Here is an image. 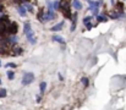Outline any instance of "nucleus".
<instances>
[{
  "label": "nucleus",
  "instance_id": "f257e3e1",
  "mask_svg": "<svg viewBox=\"0 0 126 110\" xmlns=\"http://www.w3.org/2000/svg\"><path fill=\"white\" fill-rule=\"evenodd\" d=\"M17 31H18V27H17V25L15 23V22H12V23H6V33L10 36V34H16L17 33Z\"/></svg>",
  "mask_w": 126,
  "mask_h": 110
},
{
  "label": "nucleus",
  "instance_id": "f03ea898",
  "mask_svg": "<svg viewBox=\"0 0 126 110\" xmlns=\"http://www.w3.org/2000/svg\"><path fill=\"white\" fill-rule=\"evenodd\" d=\"M33 81H34V75L32 72H26L22 77V84L23 86H27V84L32 83Z\"/></svg>",
  "mask_w": 126,
  "mask_h": 110
},
{
  "label": "nucleus",
  "instance_id": "7ed1b4c3",
  "mask_svg": "<svg viewBox=\"0 0 126 110\" xmlns=\"http://www.w3.org/2000/svg\"><path fill=\"white\" fill-rule=\"evenodd\" d=\"M47 4H48V12L44 16V21H50V20H54L55 18V15H54V11L51 10V2L48 0Z\"/></svg>",
  "mask_w": 126,
  "mask_h": 110
},
{
  "label": "nucleus",
  "instance_id": "20e7f679",
  "mask_svg": "<svg viewBox=\"0 0 126 110\" xmlns=\"http://www.w3.org/2000/svg\"><path fill=\"white\" fill-rule=\"evenodd\" d=\"M26 37H27V39H28V42H31L32 44H34L37 40H36V38H34V33H33V31H30V32H27L26 33Z\"/></svg>",
  "mask_w": 126,
  "mask_h": 110
},
{
  "label": "nucleus",
  "instance_id": "39448f33",
  "mask_svg": "<svg viewBox=\"0 0 126 110\" xmlns=\"http://www.w3.org/2000/svg\"><path fill=\"white\" fill-rule=\"evenodd\" d=\"M54 42H56V43H59V44H65V40H64V38H61L60 36H53V38H51Z\"/></svg>",
  "mask_w": 126,
  "mask_h": 110
},
{
  "label": "nucleus",
  "instance_id": "423d86ee",
  "mask_svg": "<svg viewBox=\"0 0 126 110\" xmlns=\"http://www.w3.org/2000/svg\"><path fill=\"white\" fill-rule=\"evenodd\" d=\"M72 6H74L76 10H81V9H82V4H81L80 0H74V1H72Z\"/></svg>",
  "mask_w": 126,
  "mask_h": 110
},
{
  "label": "nucleus",
  "instance_id": "0eeeda50",
  "mask_svg": "<svg viewBox=\"0 0 126 110\" xmlns=\"http://www.w3.org/2000/svg\"><path fill=\"white\" fill-rule=\"evenodd\" d=\"M63 26H64V22H60L58 26H53L50 30H51L53 32H58V31H61V30H63Z\"/></svg>",
  "mask_w": 126,
  "mask_h": 110
},
{
  "label": "nucleus",
  "instance_id": "6e6552de",
  "mask_svg": "<svg viewBox=\"0 0 126 110\" xmlns=\"http://www.w3.org/2000/svg\"><path fill=\"white\" fill-rule=\"evenodd\" d=\"M17 11H18V14H20L21 16H26V9H25L23 6L18 5V6H17Z\"/></svg>",
  "mask_w": 126,
  "mask_h": 110
},
{
  "label": "nucleus",
  "instance_id": "1a4fd4ad",
  "mask_svg": "<svg viewBox=\"0 0 126 110\" xmlns=\"http://www.w3.org/2000/svg\"><path fill=\"white\" fill-rule=\"evenodd\" d=\"M23 31H25V34H26L27 32H30V31H32V28H31V23H28V22H26V23L23 25Z\"/></svg>",
  "mask_w": 126,
  "mask_h": 110
},
{
  "label": "nucleus",
  "instance_id": "9d476101",
  "mask_svg": "<svg viewBox=\"0 0 126 110\" xmlns=\"http://www.w3.org/2000/svg\"><path fill=\"white\" fill-rule=\"evenodd\" d=\"M45 88H47V82H42V83H41V86H39L41 94H44V92H45Z\"/></svg>",
  "mask_w": 126,
  "mask_h": 110
},
{
  "label": "nucleus",
  "instance_id": "9b49d317",
  "mask_svg": "<svg viewBox=\"0 0 126 110\" xmlns=\"http://www.w3.org/2000/svg\"><path fill=\"white\" fill-rule=\"evenodd\" d=\"M95 17H97V21H98V22H105V21L108 20L105 16H100V15H97Z\"/></svg>",
  "mask_w": 126,
  "mask_h": 110
},
{
  "label": "nucleus",
  "instance_id": "f8f14e48",
  "mask_svg": "<svg viewBox=\"0 0 126 110\" xmlns=\"http://www.w3.org/2000/svg\"><path fill=\"white\" fill-rule=\"evenodd\" d=\"M14 55H20L21 53H22V49L21 48H18V47H14Z\"/></svg>",
  "mask_w": 126,
  "mask_h": 110
},
{
  "label": "nucleus",
  "instance_id": "ddd939ff",
  "mask_svg": "<svg viewBox=\"0 0 126 110\" xmlns=\"http://www.w3.org/2000/svg\"><path fill=\"white\" fill-rule=\"evenodd\" d=\"M51 5H53L54 10H59V7H60V1H59V0H56V1H54Z\"/></svg>",
  "mask_w": 126,
  "mask_h": 110
},
{
  "label": "nucleus",
  "instance_id": "4468645a",
  "mask_svg": "<svg viewBox=\"0 0 126 110\" xmlns=\"http://www.w3.org/2000/svg\"><path fill=\"white\" fill-rule=\"evenodd\" d=\"M81 82H82V84H83L84 87H87V86L89 84V81H88L87 77H82V78H81Z\"/></svg>",
  "mask_w": 126,
  "mask_h": 110
},
{
  "label": "nucleus",
  "instance_id": "2eb2a0df",
  "mask_svg": "<svg viewBox=\"0 0 126 110\" xmlns=\"http://www.w3.org/2000/svg\"><path fill=\"white\" fill-rule=\"evenodd\" d=\"M7 78H9V79H14V78H15V72H14V71H7Z\"/></svg>",
  "mask_w": 126,
  "mask_h": 110
},
{
  "label": "nucleus",
  "instance_id": "dca6fc26",
  "mask_svg": "<svg viewBox=\"0 0 126 110\" xmlns=\"http://www.w3.org/2000/svg\"><path fill=\"white\" fill-rule=\"evenodd\" d=\"M25 9H26V11H30V12H32V11H33V7H32L28 2H27V4H25Z\"/></svg>",
  "mask_w": 126,
  "mask_h": 110
},
{
  "label": "nucleus",
  "instance_id": "f3484780",
  "mask_svg": "<svg viewBox=\"0 0 126 110\" xmlns=\"http://www.w3.org/2000/svg\"><path fill=\"white\" fill-rule=\"evenodd\" d=\"M5 97H6V89L1 88L0 89V98H5Z\"/></svg>",
  "mask_w": 126,
  "mask_h": 110
},
{
  "label": "nucleus",
  "instance_id": "a211bd4d",
  "mask_svg": "<svg viewBox=\"0 0 126 110\" xmlns=\"http://www.w3.org/2000/svg\"><path fill=\"white\" fill-rule=\"evenodd\" d=\"M43 15H44V14H43V10H41V11L38 12V18H39L41 21H44V17H43Z\"/></svg>",
  "mask_w": 126,
  "mask_h": 110
},
{
  "label": "nucleus",
  "instance_id": "6ab92c4d",
  "mask_svg": "<svg viewBox=\"0 0 126 110\" xmlns=\"http://www.w3.org/2000/svg\"><path fill=\"white\" fill-rule=\"evenodd\" d=\"M17 65L16 64H14V63H9V64H6V67H12V69H15Z\"/></svg>",
  "mask_w": 126,
  "mask_h": 110
},
{
  "label": "nucleus",
  "instance_id": "aec40b11",
  "mask_svg": "<svg viewBox=\"0 0 126 110\" xmlns=\"http://www.w3.org/2000/svg\"><path fill=\"white\" fill-rule=\"evenodd\" d=\"M84 26L87 27V30H91V28L93 27V25H92L91 22H87V23H84Z\"/></svg>",
  "mask_w": 126,
  "mask_h": 110
},
{
  "label": "nucleus",
  "instance_id": "412c9836",
  "mask_svg": "<svg viewBox=\"0 0 126 110\" xmlns=\"http://www.w3.org/2000/svg\"><path fill=\"white\" fill-rule=\"evenodd\" d=\"M89 21H91V17H89V16H87V17L83 18V23H87V22H89Z\"/></svg>",
  "mask_w": 126,
  "mask_h": 110
},
{
  "label": "nucleus",
  "instance_id": "4be33fe9",
  "mask_svg": "<svg viewBox=\"0 0 126 110\" xmlns=\"http://www.w3.org/2000/svg\"><path fill=\"white\" fill-rule=\"evenodd\" d=\"M86 1H87V2H91V1H92V0H86Z\"/></svg>",
  "mask_w": 126,
  "mask_h": 110
},
{
  "label": "nucleus",
  "instance_id": "5701e85b",
  "mask_svg": "<svg viewBox=\"0 0 126 110\" xmlns=\"http://www.w3.org/2000/svg\"><path fill=\"white\" fill-rule=\"evenodd\" d=\"M0 84H1V79H0Z\"/></svg>",
  "mask_w": 126,
  "mask_h": 110
},
{
  "label": "nucleus",
  "instance_id": "b1692460",
  "mask_svg": "<svg viewBox=\"0 0 126 110\" xmlns=\"http://www.w3.org/2000/svg\"><path fill=\"white\" fill-rule=\"evenodd\" d=\"M0 66H1V61H0Z\"/></svg>",
  "mask_w": 126,
  "mask_h": 110
},
{
  "label": "nucleus",
  "instance_id": "393cba45",
  "mask_svg": "<svg viewBox=\"0 0 126 110\" xmlns=\"http://www.w3.org/2000/svg\"><path fill=\"white\" fill-rule=\"evenodd\" d=\"M23 1H27V0H23Z\"/></svg>",
  "mask_w": 126,
  "mask_h": 110
},
{
  "label": "nucleus",
  "instance_id": "a878e982",
  "mask_svg": "<svg viewBox=\"0 0 126 110\" xmlns=\"http://www.w3.org/2000/svg\"><path fill=\"white\" fill-rule=\"evenodd\" d=\"M0 1H4V0H0Z\"/></svg>",
  "mask_w": 126,
  "mask_h": 110
}]
</instances>
